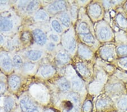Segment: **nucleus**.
Masks as SVG:
<instances>
[{
  "label": "nucleus",
  "instance_id": "obj_34",
  "mask_svg": "<svg viewBox=\"0 0 127 112\" xmlns=\"http://www.w3.org/2000/svg\"><path fill=\"white\" fill-rule=\"evenodd\" d=\"M118 106L121 109H126L127 108V98L124 97L118 102Z\"/></svg>",
  "mask_w": 127,
  "mask_h": 112
},
{
  "label": "nucleus",
  "instance_id": "obj_2",
  "mask_svg": "<svg viewBox=\"0 0 127 112\" xmlns=\"http://www.w3.org/2000/svg\"><path fill=\"white\" fill-rule=\"evenodd\" d=\"M62 44L64 49L70 53H73L77 48L76 40L72 31L68 30L63 34L61 38Z\"/></svg>",
  "mask_w": 127,
  "mask_h": 112
},
{
  "label": "nucleus",
  "instance_id": "obj_11",
  "mask_svg": "<svg viewBox=\"0 0 127 112\" xmlns=\"http://www.w3.org/2000/svg\"><path fill=\"white\" fill-rule=\"evenodd\" d=\"M33 19L34 21L38 23L49 21L50 19V15L45 9H40L36 13L33 15Z\"/></svg>",
  "mask_w": 127,
  "mask_h": 112
},
{
  "label": "nucleus",
  "instance_id": "obj_32",
  "mask_svg": "<svg viewBox=\"0 0 127 112\" xmlns=\"http://www.w3.org/2000/svg\"><path fill=\"white\" fill-rule=\"evenodd\" d=\"M10 2L8 1H0V11H5L9 10Z\"/></svg>",
  "mask_w": 127,
  "mask_h": 112
},
{
  "label": "nucleus",
  "instance_id": "obj_20",
  "mask_svg": "<svg viewBox=\"0 0 127 112\" xmlns=\"http://www.w3.org/2000/svg\"><path fill=\"white\" fill-rule=\"evenodd\" d=\"M19 38L22 44H29L33 40L32 32L28 30H24L21 32L19 36Z\"/></svg>",
  "mask_w": 127,
  "mask_h": 112
},
{
  "label": "nucleus",
  "instance_id": "obj_8",
  "mask_svg": "<svg viewBox=\"0 0 127 112\" xmlns=\"http://www.w3.org/2000/svg\"><path fill=\"white\" fill-rule=\"evenodd\" d=\"M56 69L50 64H44L38 68L37 73L40 78L48 79L52 78L56 74Z\"/></svg>",
  "mask_w": 127,
  "mask_h": 112
},
{
  "label": "nucleus",
  "instance_id": "obj_4",
  "mask_svg": "<svg viewBox=\"0 0 127 112\" xmlns=\"http://www.w3.org/2000/svg\"><path fill=\"white\" fill-rule=\"evenodd\" d=\"M67 8L66 2L64 1H54L47 4L45 10L50 15L55 16L65 11Z\"/></svg>",
  "mask_w": 127,
  "mask_h": 112
},
{
  "label": "nucleus",
  "instance_id": "obj_43",
  "mask_svg": "<svg viewBox=\"0 0 127 112\" xmlns=\"http://www.w3.org/2000/svg\"><path fill=\"white\" fill-rule=\"evenodd\" d=\"M42 112H56L55 110L52 108H46L45 109H43Z\"/></svg>",
  "mask_w": 127,
  "mask_h": 112
},
{
  "label": "nucleus",
  "instance_id": "obj_13",
  "mask_svg": "<svg viewBox=\"0 0 127 112\" xmlns=\"http://www.w3.org/2000/svg\"><path fill=\"white\" fill-rule=\"evenodd\" d=\"M3 108L5 112H13L15 108L16 103L15 99L11 96H7L3 100Z\"/></svg>",
  "mask_w": 127,
  "mask_h": 112
},
{
  "label": "nucleus",
  "instance_id": "obj_39",
  "mask_svg": "<svg viewBox=\"0 0 127 112\" xmlns=\"http://www.w3.org/2000/svg\"><path fill=\"white\" fill-rule=\"evenodd\" d=\"M107 105V102L104 100H99L97 103V107L98 108H102L106 107Z\"/></svg>",
  "mask_w": 127,
  "mask_h": 112
},
{
  "label": "nucleus",
  "instance_id": "obj_6",
  "mask_svg": "<svg viewBox=\"0 0 127 112\" xmlns=\"http://www.w3.org/2000/svg\"><path fill=\"white\" fill-rule=\"evenodd\" d=\"M33 40L37 45L44 47L48 41V36L43 29L40 28H34L32 31Z\"/></svg>",
  "mask_w": 127,
  "mask_h": 112
},
{
  "label": "nucleus",
  "instance_id": "obj_1",
  "mask_svg": "<svg viewBox=\"0 0 127 112\" xmlns=\"http://www.w3.org/2000/svg\"><path fill=\"white\" fill-rule=\"evenodd\" d=\"M19 107L21 112H42L41 106L32 96L24 93L19 98Z\"/></svg>",
  "mask_w": 127,
  "mask_h": 112
},
{
  "label": "nucleus",
  "instance_id": "obj_22",
  "mask_svg": "<svg viewBox=\"0 0 127 112\" xmlns=\"http://www.w3.org/2000/svg\"><path fill=\"white\" fill-rule=\"evenodd\" d=\"M98 35L101 40H107L111 37V32L108 28L102 27L98 31Z\"/></svg>",
  "mask_w": 127,
  "mask_h": 112
},
{
  "label": "nucleus",
  "instance_id": "obj_46",
  "mask_svg": "<svg viewBox=\"0 0 127 112\" xmlns=\"http://www.w3.org/2000/svg\"><path fill=\"white\" fill-rule=\"evenodd\" d=\"M1 15H0V20H1Z\"/></svg>",
  "mask_w": 127,
  "mask_h": 112
},
{
  "label": "nucleus",
  "instance_id": "obj_7",
  "mask_svg": "<svg viewBox=\"0 0 127 112\" xmlns=\"http://www.w3.org/2000/svg\"><path fill=\"white\" fill-rule=\"evenodd\" d=\"M24 57L27 61L32 62H37L44 58L45 52L38 49H30L26 50L24 53Z\"/></svg>",
  "mask_w": 127,
  "mask_h": 112
},
{
  "label": "nucleus",
  "instance_id": "obj_19",
  "mask_svg": "<svg viewBox=\"0 0 127 112\" xmlns=\"http://www.w3.org/2000/svg\"><path fill=\"white\" fill-rule=\"evenodd\" d=\"M58 20L62 24V27L68 28L71 24V17L69 14L66 11L58 14Z\"/></svg>",
  "mask_w": 127,
  "mask_h": 112
},
{
  "label": "nucleus",
  "instance_id": "obj_9",
  "mask_svg": "<svg viewBox=\"0 0 127 112\" xmlns=\"http://www.w3.org/2000/svg\"><path fill=\"white\" fill-rule=\"evenodd\" d=\"M8 87L10 91L16 92L20 88L22 85V78L19 74H11L7 79Z\"/></svg>",
  "mask_w": 127,
  "mask_h": 112
},
{
  "label": "nucleus",
  "instance_id": "obj_24",
  "mask_svg": "<svg viewBox=\"0 0 127 112\" xmlns=\"http://www.w3.org/2000/svg\"><path fill=\"white\" fill-rule=\"evenodd\" d=\"M89 12L92 17H97L101 14V7L98 4H93L89 7Z\"/></svg>",
  "mask_w": 127,
  "mask_h": 112
},
{
  "label": "nucleus",
  "instance_id": "obj_16",
  "mask_svg": "<svg viewBox=\"0 0 127 112\" xmlns=\"http://www.w3.org/2000/svg\"><path fill=\"white\" fill-rule=\"evenodd\" d=\"M49 23H50V27L52 28L53 31L55 33L58 35H61L63 33V27L57 18L55 17L50 18V20H49Z\"/></svg>",
  "mask_w": 127,
  "mask_h": 112
},
{
  "label": "nucleus",
  "instance_id": "obj_41",
  "mask_svg": "<svg viewBox=\"0 0 127 112\" xmlns=\"http://www.w3.org/2000/svg\"><path fill=\"white\" fill-rule=\"evenodd\" d=\"M119 63L120 65H122L123 67L127 68V57L121 59L119 61Z\"/></svg>",
  "mask_w": 127,
  "mask_h": 112
},
{
  "label": "nucleus",
  "instance_id": "obj_17",
  "mask_svg": "<svg viewBox=\"0 0 127 112\" xmlns=\"http://www.w3.org/2000/svg\"><path fill=\"white\" fill-rule=\"evenodd\" d=\"M71 88L76 92H82L84 90V85L80 79L78 77H74L71 81Z\"/></svg>",
  "mask_w": 127,
  "mask_h": 112
},
{
  "label": "nucleus",
  "instance_id": "obj_26",
  "mask_svg": "<svg viewBox=\"0 0 127 112\" xmlns=\"http://www.w3.org/2000/svg\"><path fill=\"white\" fill-rule=\"evenodd\" d=\"M67 99V100L63 101L62 103V107L63 112H69L75 108V107H73V105L74 103H72V102L71 100H69L68 99Z\"/></svg>",
  "mask_w": 127,
  "mask_h": 112
},
{
  "label": "nucleus",
  "instance_id": "obj_29",
  "mask_svg": "<svg viewBox=\"0 0 127 112\" xmlns=\"http://www.w3.org/2000/svg\"><path fill=\"white\" fill-rule=\"evenodd\" d=\"M47 36H48V41L54 42L56 44H58L60 42L61 37L59 36V35L55 33L53 31L49 32V33L47 34Z\"/></svg>",
  "mask_w": 127,
  "mask_h": 112
},
{
  "label": "nucleus",
  "instance_id": "obj_21",
  "mask_svg": "<svg viewBox=\"0 0 127 112\" xmlns=\"http://www.w3.org/2000/svg\"><path fill=\"white\" fill-rule=\"evenodd\" d=\"M77 50H78L79 56L82 58L84 59H89L91 58L92 55V52L87 46L84 45L80 44L78 46Z\"/></svg>",
  "mask_w": 127,
  "mask_h": 112
},
{
  "label": "nucleus",
  "instance_id": "obj_15",
  "mask_svg": "<svg viewBox=\"0 0 127 112\" xmlns=\"http://www.w3.org/2000/svg\"><path fill=\"white\" fill-rule=\"evenodd\" d=\"M41 2L39 1H29L27 5L25 13L28 15H33L40 9Z\"/></svg>",
  "mask_w": 127,
  "mask_h": 112
},
{
  "label": "nucleus",
  "instance_id": "obj_3",
  "mask_svg": "<svg viewBox=\"0 0 127 112\" xmlns=\"http://www.w3.org/2000/svg\"><path fill=\"white\" fill-rule=\"evenodd\" d=\"M0 69L6 74H11L14 68L12 57L7 51H0Z\"/></svg>",
  "mask_w": 127,
  "mask_h": 112
},
{
  "label": "nucleus",
  "instance_id": "obj_47",
  "mask_svg": "<svg viewBox=\"0 0 127 112\" xmlns=\"http://www.w3.org/2000/svg\"></svg>",
  "mask_w": 127,
  "mask_h": 112
},
{
  "label": "nucleus",
  "instance_id": "obj_25",
  "mask_svg": "<svg viewBox=\"0 0 127 112\" xmlns=\"http://www.w3.org/2000/svg\"><path fill=\"white\" fill-rule=\"evenodd\" d=\"M101 53L104 58L110 59L114 55V52L112 49L108 46H106L102 49Z\"/></svg>",
  "mask_w": 127,
  "mask_h": 112
},
{
  "label": "nucleus",
  "instance_id": "obj_45",
  "mask_svg": "<svg viewBox=\"0 0 127 112\" xmlns=\"http://www.w3.org/2000/svg\"><path fill=\"white\" fill-rule=\"evenodd\" d=\"M0 112H5L4 111L3 108H0Z\"/></svg>",
  "mask_w": 127,
  "mask_h": 112
},
{
  "label": "nucleus",
  "instance_id": "obj_31",
  "mask_svg": "<svg viewBox=\"0 0 127 112\" xmlns=\"http://www.w3.org/2000/svg\"><path fill=\"white\" fill-rule=\"evenodd\" d=\"M29 1H20L16 2V7L18 9L22 11H24L25 13V10L27 5Z\"/></svg>",
  "mask_w": 127,
  "mask_h": 112
},
{
  "label": "nucleus",
  "instance_id": "obj_30",
  "mask_svg": "<svg viewBox=\"0 0 127 112\" xmlns=\"http://www.w3.org/2000/svg\"><path fill=\"white\" fill-rule=\"evenodd\" d=\"M44 48L47 52L54 53L56 50L57 44L52 41H48Z\"/></svg>",
  "mask_w": 127,
  "mask_h": 112
},
{
  "label": "nucleus",
  "instance_id": "obj_35",
  "mask_svg": "<svg viewBox=\"0 0 127 112\" xmlns=\"http://www.w3.org/2000/svg\"><path fill=\"white\" fill-rule=\"evenodd\" d=\"M82 39H83L84 41L87 42V43H91L94 41L93 36L91 34L82 35Z\"/></svg>",
  "mask_w": 127,
  "mask_h": 112
},
{
  "label": "nucleus",
  "instance_id": "obj_18",
  "mask_svg": "<svg viewBox=\"0 0 127 112\" xmlns=\"http://www.w3.org/2000/svg\"><path fill=\"white\" fill-rule=\"evenodd\" d=\"M56 60L58 65H64L69 62L70 57L67 52L63 50L58 51L56 55Z\"/></svg>",
  "mask_w": 127,
  "mask_h": 112
},
{
  "label": "nucleus",
  "instance_id": "obj_40",
  "mask_svg": "<svg viewBox=\"0 0 127 112\" xmlns=\"http://www.w3.org/2000/svg\"><path fill=\"white\" fill-rule=\"evenodd\" d=\"M76 11H77V8L75 6H72L71 9V17L73 19H75L76 17Z\"/></svg>",
  "mask_w": 127,
  "mask_h": 112
},
{
  "label": "nucleus",
  "instance_id": "obj_37",
  "mask_svg": "<svg viewBox=\"0 0 127 112\" xmlns=\"http://www.w3.org/2000/svg\"><path fill=\"white\" fill-rule=\"evenodd\" d=\"M118 53L120 55L127 54V46L122 45L119 46L117 49Z\"/></svg>",
  "mask_w": 127,
  "mask_h": 112
},
{
  "label": "nucleus",
  "instance_id": "obj_38",
  "mask_svg": "<svg viewBox=\"0 0 127 112\" xmlns=\"http://www.w3.org/2000/svg\"><path fill=\"white\" fill-rule=\"evenodd\" d=\"M7 89V84L3 81H0V96L3 95Z\"/></svg>",
  "mask_w": 127,
  "mask_h": 112
},
{
  "label": "nucleus",
  "instance_id": "obj_28",
  "mask_svg": "<svg viewBox=\"0 0 127 112\" xmlns=\"http://www.w3.org/2000/svg\"><path fill=\"white\" fill-rule=\"evenodd\" d=\"M67 99L71 100L76 105H79L80 103V99L76 92H70L67 95Z\"/></svg>",
  "mask_w": 127,
  "mask_h": 112
},
{
  "label": "nucleus",
  "instance_id": "obj_44",
  "mask_svg": "<svg viewBox=\"0 0 127 112\" xmlns=\"http://www.w3.org/2000/svg\"><path fill=\"white\" fill-rule=\"evenodd\" d=\"M79 112V111L78 108H77V107H75V108H73L71 112Z\"/></svg>",
  "mask_w": 127,
  "mask_h": 112
},
{
  "label": "nucleus",
  "instance_id": "obj_36",
  "mask_svg": "<svg viewBox=\"0 0 127 112\" xmlns=\"http://www.w3.org/2000/svg\"><path fill=\"white\" fill-rule=\"evenodd\" d=\"M92 103L89 100L87 101L83 106V111L84 112H90L92 109Z\"/></svg>",
  "mask_w": 127,
  "mask_h": 112
},
{
  "label": "nucleus",
  "instance_id": "obj_5",
  "mask_svg": "<svg viewBox=\"0 0 127 112\" xmlns=\"http://www.w3.org/2000/svg\"><path fill=\"white\" fill-rule=\"evenodd\" d=\"M15 19L10 16L1 15L0 20V32L8 34L13 32L15 29Z\"/></svg>",
  "mask_w": 127,
  "mask_h": 112
},
{
  "label": "nucleus",
  "instance_id": "obj_33",
  "mask_svg": "<svg viewBox=\"0 0 127 112\" xmlns=\"http://www.w3.org/2000/svg\"><path fill=\"white\" fill-rule=\"evenodd\" d=\"M117 21L121 27L125 28L127 26V20L121 14H119V15H118Z\"/></svg>",
  "mask_w": 127,
  "mask_h": 112
},
{
  "label": "nucleus",
  "instance_id": "obj_10",
  "mask_svg": "<svg viewBox=\"0 0 127 112\" xmlns=\"http://www.w3.org/2000/svg\"><path fill=\"white\" fill-rule=\"evenodd\" d=\"M11 57L14 70L17 73H22L24 62L23 57L21 56V55L19 54H14Z\"/></svg>",
  "mask_w": 127,
  "mask_h": 112
},
{
  "label": "nucleus",
  "instance_id": "obj_42",
  "mask_svg": "<svg viewBox=\"0 0 127 112\" xmlns=\"http://www.w3.org/2000/svg\"><path fill=\"white\" fill-rule=\"evenodd\" d=\"M6 39L2 35L0 34V46H3L6 44Z\"/></svg>",
  "mask_w": 127,
  "mask_h": 112
},
{
  "label": "nucleus",
  "instance_id": "obj_27",
  "mask_svg": "<svg viewBox=\"0 0 127 112\" xmlns=\"http://www.w3.org/2000/svg\"><path fill=\"white\" fill-rule=\"evenodd\" d=\"M78 32L81 35H84L90 34V30L88 27L87 24L85 22H81L80 23L77 27Z\"/></svg>",
  "mask_w": 127,
  "mask_h": 112
},
{
  "label": "nucleus",
  "instance_id": "obj_12",
  "mask_svg": "<svg viewBox=\"0 0 127 112\" xmlns=\"http://www.w3.org/2000/svg\"><path fill=\"white\" fill-rule=\"evenodd\" d=\"M38 68V65L36 63L30 62L29 61H24L23 64L22 73L28 75H32L37 73Z\"/></svg>",
  "mask_w": 127,
  "mask_h": 112
},
{
  "label": "nucleus",
  "instance_id": "obj_14",
  "mask_svg": "<svg viewBox=\"0 0 127 112\" xmlns=\"http://www.w3.org/2000/svg\"><path fill=\"white\" fill-rule=\"evenodd\" d=\"M56 85L59 90L63 92H68L71 88V85L70 81L65 77H62L59 78L56 81Z\"/></svg>",
  "mask_w": 127,
  "mask_h": 112
},
{
  "label": "nucleus",
  "instance_id": "obj_23",
  "mask_svg": "<svg viewBox=\"0 0 127 112\" xmlns=\"http://www.w3.org/2000/svg\"><path fill=\"white\" fill-rule=\"evenodd\" d=\"M76 69L80 74L83 76H87L89 74V70L87 66L83 63H77L76 64Z\"/></svg>",
  "mask_w": 127,
  "mask_h": 112
}]
</instances>
